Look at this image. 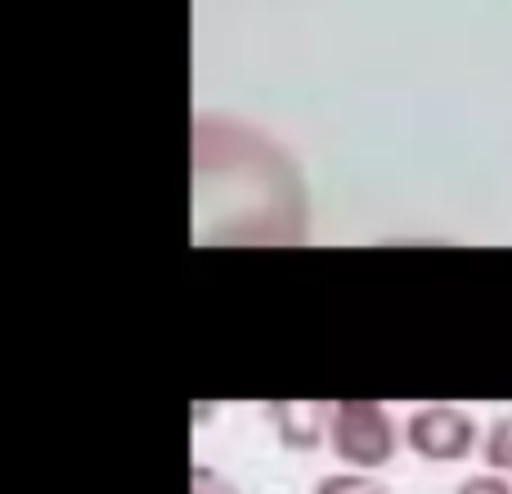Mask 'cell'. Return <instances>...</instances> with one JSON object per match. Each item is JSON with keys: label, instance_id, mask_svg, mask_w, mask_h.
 <instances>
[{"label": "cell", "instance_id": "obj_2", "mask_svg": "<svg viewBox=\"0 0 512 494\" xmlns=\"http://www.w3.org/2000/svg\"><path fill=\"white\" fill-rule=\"evenodd\" d=\"M405 445L427 463H463L477 450V423L454 405H423L409 414Z\"/></svg>", "mask_w": 512, "mask_h": 494}, {"label": "cell", "instance_id": "obj_5", "mask_svg": "<svg viewBox=\"0 0 512 494\" xmlns=\"http://www.w3.org/2000/svg\"><path fill=\"white\" fill-rule=\"evenodd\" d=\"M315 494H387L382 481H373L369 472H333L315 486Z\"/></svg>", "mask_w": 512, "mask_h": 494}, {"label": "cell", "instance_id": "obj_6", "mask_svg": "<svg viewBox=\"0 0 512 494\" xmlns=\"http://www.w3.org/2000/svg\"><path fill=\"white\" fill-rule=\"evenodd\" d=\"M189 494H239V490H234V481L221 477L212 463H194V490Z\"/></svg>", "mask_w": 512, "mask_h": 494}, {"label": "cell", "instance_id": "obj_3", "mask_svg": "<svg viewBox=\"0 0 512 494\" xmlns=\"http://www.w3.org/2000/svg\"><path fill=\"white\" fill-rule=\"evenodd\" d=\"M270 418H274V436L288 450H315L328 432L333 409L328 405H270Z\"/></svg>", "mask_w": 512, "mask_h": 494}, {"label": "cell", "instance_id": "obj_4", "mask_svg": "<svg viewBox=\"0 0 512 494\" xmlns=\"http://www.w3.org/2000/svg\"><path fill=\"white\" fill-rule=\"evenodd\" d=\"M486 463H490V472H512V414L495 418V427H490Z\"/></svg>", "mask_w": 512, "mask_h": 494}, {"label": "cell", "instance_id": "obj_1", "mask_svg": "<svg viewBox=\"0 0 512 494\" xmlns=\"http://www.w3.org/2000/svg\"><path fill=\"white\" fill-rule=\"evenodd\" d=\"M328 445L355 472H373L396 459V427L378 400H342L328 418Z\"/></svg>", "mask_w": 512, "mask_h": 494}, {"label": "cell", "instance_id": "obj_7", "mask_svg": "<svg viewBox=\"0 0 512 494\" xmlns=\"http://www.w3.org/2000/svg\"><path fill=\"white\" fill-rule=\"evenodd\" d=\"M454 494H512L508 477H499V472H481V477H468Z\"/></svg>", "mask_w": 512, "mask_h": 494}]
</instances>
